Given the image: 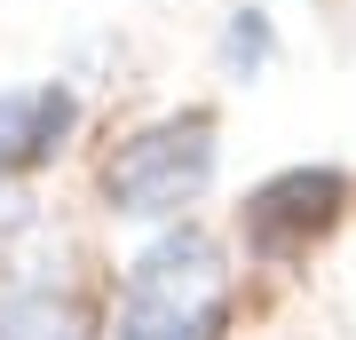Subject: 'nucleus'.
I'll return each mask as SVG.
<instances>
[{
    "label": "nucleus",
    "mask_w": 356,
    "mask_h": 340,
    "mask_svg": "<svg viewBox=\"0 0 356 340\" xmlns=\"http://www.w3.org/2000/svg\"><path fill=\"white\" fill-rule=\"evenodd\" d=\"M0 340H88V316H79L72 293H56L48 277H32V285L0 293Z\"/></svg>",
    "instance_id": "nucleus-5"
},
{
    "label": "nucleus",
    "mask_w": 356,
    "mask_h": 340,
    "mask_svg": "<svg viewBox=\"0 0 356 340\" xmlns=\"http://www.w3.org/2000/svg\"><path fill=\"white\" fill-rule=\"evenodd\" d=\"M222 253L198 229H166L143 245L127 269V309H119V340H222Z\"/></svg>",
    "instance_id": "nucleus-1"
},
{
    "label": "nucleus",
    "mask_w": 356,
    "mask_h": 340,
    "mask_svg": "<svg viewBox=\"0 0 356 340\" xmlns=\"http://www.w3.org/2000/svg\"><path fill=\"white\" fill-rule=\"evenodd\" d=\"M79 103L72 88H24V95H0V175H16V166H40L64 151Z\"/></svg>",
    "instance_id": "nucleus-4"
},
{
    "label": "nucleus",
    "mask_w": 356,
    "mask_h": 340,
    "mask_svg": "<svg viewBox=\"0 0 356 340\" xmlns=\"http://www.w3.org/2000/svg\"><path fill=\"white\" fill-rule=\"evenodd\" d=\"M341 206H348V175L341 166H285L277 182H261L245 198V245L254 253H293V245L317 238V229L341 222Z\"/></svg>",
    "instance_id": "nucleus-3"
},
{
    "label": "nucleus",
    "mask_w": 356,
    "mask_h": 340,
    "mask_svg": "<svg viewBox=\"0 0 356 340\" xmlns=\"http://www.w3.org/2000/svg\"><path fill=\"white\" fill-rule=\"evenodd\" d=\"M206 182H214V119L182 111V119L143 127L127 151L111 159L103 198H111V214H127V222H175L182 206L206 198Z\"/></svg>",
    "instance_id": "nucleus-2"
},
{
    "label": "nucleus",
    "mask_w": 356,
    "mask_h": 340,
    "mask_svg": "<svg viewBox=\"0 0 356 340\" xmlns=\"http://www.w3.org/2000/svg\"><path fill=\"white\" fill-rule=\"evenodd\" d=\"M269 48H277V40H269V16L261 8H238L229 32H222V72L229 79H254L261 63H269Z\"/></svg>",
    "instance_id": "nucleus-6"
}]
</instances>
